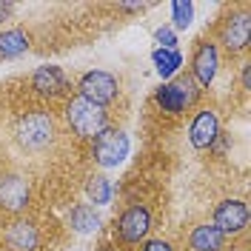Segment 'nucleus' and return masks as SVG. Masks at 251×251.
Masks as SVG:
<instances>
[{
	"label": "nucleus",
	"mask_w": 251,
	"mask_h": 251,
	"mask_svg": "<svg viewBox=\"0 0 251 251\" xmlns=\"http://www.w3.org/2000/svg\"><path fill=\"white\" fill-rule=\"evenodd\" d=\"M3 243L9 246V251H37L40 249V231L29 220H15L3 231Z\"/></svg>",
	"instance_id": "10"
},
{
	"label": "nucleus",
	"mask_w": 251,
	"mask_h": 251,
	"mask_svg": "<svg viewBox=\"0 0 251 251\" xmlns=\"http://www.w3.org/2000/svg\"><path fill=\"white\" fill-rule=\"evenodd\" d=\"M191 17H194V3H188V0H177V3H172L174 29H188V26H191Z\"/></svg>",
	"instance_id": "19"
},
{
	"label": "nucleus",
	"mask_w": 251,
	"mask_h": 251,
	"mask_svg": "<svg viewBox=\"0 0 251 251\" xmlns=\"http://www.w3.org/2000/svg\"><path fill=\"white\" fill-rule=\"evenodd\" d=\"M143 251H172V243H166V240H151V243H146Z\"/></svg>",
	"instance_id": "22"
},
{
	"label": "nucleus",
	"mask_w": 251,
	"mask_h": 251,
	"mask_svg": "<svg viewBox=\"0 0 251 251\" xmlns=\"http://www.w3.org/2000/svg\"><path fill=\"white\" fill-rule=\"evenodd\" d=\"M220 43L228 49L231 54L234 51H246L251 43V15L249 6H243L237 15L226 17L223 26H220Z\"/></svg>",
	"instance_id": "6"
},
{
	"label": "nucleus",
	"mask_w": 251,
	"mask_h": 251,
	"mask_svg": "<svg viewBox=\"0 0 251 251\" xmlns=\"http://www.w3.org/2000/svg\"><path fill=\"white\" fill-rule=\"evenodd\" d=\"M31 89L46 94V97H60L69 92V77L63 75L60 66H40L31 75Z\"/></svg>",
	"instance_id": "13"
},
{
	"label": "nucleus",
	"mask_w": 251,
	"mask_h": 251,
	"mask_svg": "<svg viewBox=\"0 0 251 251\" xmlns=\"http://www.w3.org/2000/svg\"><path fill=\"white\" fill-rule=\"evenodd\" d=\"M100 251H117V249H111V246H103V249H100Z\"/></svg>",
	"instance_id": "23"
},
{
	"label": "nucleus",
	"mask_w": 251,
	"mask_h": 251,
	"mask_svg": "<svg viewBox=\"0 0 251 251\" xmlns=\"http://www.w3.org/2000/svg\"><path fill=\"white\" fill-rule=\"evenodd\" d=\"M197 97H200V86L194 83V77H191V75H180L177 80L163 83V86L157 89L154 103L166 111V114H183L191 103H197Z\"/></svg>",
	"instance_id": "1"
},
{
	"label": "nucleus",
	"mask_w": 251,
	"mask_h": 251,
	"mask_svg": "<svg viewBox=\"0 0 251 251\" xmlns=\"http://www.w3.org/2000/svg\"><path fill=\"white\" fill-rule=\"evenodd\" d=\"M29 51V34L23 29H6L0 31V60H12Z\"/></svg>",
	"instance_id": "15"
},
{
	"label": "nucleus",
	"mask_w": 251,
	"mask_h": 251,
	"mask_svg": "<svg viewBox=\"0 0 251 251\" xmlns=\"http://www.w3.org/2000/svg\"><path fill=\"white\" fill-rule=\"evenodd\" d=\"M92 154H94V163H97V166L114 169V166H120L126 157H128V137H126L120 128H109V126H106V128L94 137Z\"/></svg>",
	"instance_id": "3"
},
{
	"label": "nucleus",
	"mask_w": 251,
	"mask_h": 251,
	"mask_svg": "<svg viewBox=\"0 0 251 251\" xmlns=\"http://www.w3.org/2000/svg\"><path fill=\"white\" fill-rule=\"evenodd\" d=\"M66 120L72 126V131L77 137H97L103 128H106V109L103 106H94L83 97H75L66 103Z\"/></svg>",
	"instance_id": "2"
},
{
	"label": "nucleus",
	"mask_w": 251,
	"mask_h": 251,
	"mask_svg": "<svg viewBox=\"0 0 251 251\" xmlns=\"http://www.w3.org/2000/svg\"><path fill=\"white\" fill-rule=\"evenodd\" d=\"M188 246H191V251H223L226 249V234L217 231L211 223H203L191 231Z\"/></svg>",
	"instance_id": "14"
},
{
	"label": "nucleus",
	"mask_w": 251,
	"mask_h": 251,
	"mask_svg": "<svg viewBox=\"0 0 251 251\" xmlns=\"http://www.w3.org/2000/svg\"><path fill=\"white\" fill-rule=\"evenodd\" d=\"M154 40L160 43L157 49H172V51H177V34H174V29H169V26H160V29L154 31Z\"/></svg>",
	"instance_id": "20"
},
{
	"label": "nucleus",
	"mask_w": 251,
	"mask_h": 251,
	"mask_svg": "<svg viewBox=\"0 0 251 251\" xmlns=\"http://www.w3.org/2000/svg\"><path fill=\"white\" fill-rule=\"evenodd\" d=\"M69 226H72L77 234H92V231L100 228V217H97L94 205L77 203L75 208H72V214H69Z\"/></svg>",
	"instance_id": "16"
},
{
	"label": "nucleus",
	"mask_w": 251,
	"mask_h": 251,
	"mask_svg": "<svg viewBox=\"0 0 251 251\" xmlns=\"http://www.w3.org/2000/svg\"><path fill=\"white\" fill-rule=\"evenodd\" d=\"M86 194H89V200H92L94 205H109L111 203V183H109V177H103V174L89 177V183H86Z\"/></svg>",
	"instance_id": "18"
},
{
	"label": "nucleus",
	"mask_w": 251,
	"mask_h": 251,
	"mask_svg": "<svg viewBox=\"0 0 251 251\" xmlns=\"http://www.w3.org/2000/svg\"><path fill=\"white\" fill-rule=\"evenodd\" d=\"M149 231H151V214H149L146 205H128L117 220V237L128 246L146 240Z\"/></svg>",
	"instance_id": "7"
},
{
	"label": "nucleus",
	"mask_w": 251,
	"mask_h": 251,
	"mask_svg": "<svg viewBox=\"0 0 251 251\" xmlns=\"http://www.w3.org/2000/svg\"><path fill=\"white\" fill-rule=\"evenodd\" d=\"M217 134H220L217 114H214L211 109L197 111V117L191 120V128H188V140H191V146H194V149H208L211 143L217 140Z\"/></svg>",
	"instance_id": "11"
},
{
	"label": "nucleus",
	"mask_w": 251,
	"mask_h": 251,
	"mask_svg": "<svg viewBox=\"0 0 251 251\" xmlns=\"http://www.w3.org/2000/svg\"><path fill=\"white\" fill-rule=\"evenodd\" d=\"M0 205L6 211H12V214L23 211L29 205V183L23 177H17V174L3 177L0 180Z\"/></svg>",
	"instance_id": "12"
},
{
	"label": "nucleus",
	"mask_w": 251,
	"mask_h": 251,
	"mask_svg": "<svg viewBox=\"0 0 251 251\" xmlns=\"http://www.w3.org/2000/svg\"><path fill=\"white\" fill-rule=\"evenodd\" d=\"M51 134H54V123L46 111H31L26 117H20L17 123V137L26 149H43L51 143Z\"/></svg>",
	"instance_id": "5"
},
{
	"label": "nucleus",
	"mask_w": 251,
	"mask_h": 251,
	"mask_svg": "<svg viewBox=\"0 0 251 251\" xmlns=\"http://www.w3.org/2000/svg\"><path fill=\"white\" fill-rule=\"evenodd\" d=\"M12 15H15V3H3V0H0V26L9 23Z\"/></svg>",
	"instance_id": "21"
},
{
	"label": "nucleus",
	"mask_w": 251,
	"mask_h": 251,
	"mask_svg": "<svg viewBox=\"0 0 251 251\" xmlns=\"http://www.w3.org/2000/svg\"><path fill=\"white\" fill-rule=\"evenodd\" d=\"M217 66H220V51L211 40H203L200 46L194 49V57H191V77L197 86L208 89L214 77H217Z\"/></svg>",
	"instance_id": "8"
},
{
	"label": "nucleus",
	"mask_w": 251,
	"mask_h": 251,
	"mask_svg": "<svg viewBox=\"0 0 251 251\" xmlns=\"http://www.w3.org/2000/svg\"><path fill=\"white\" fill-rule=\"evenodd\" d=\"M217 231L223 234H240L246 231L249 226V205L243 200H223V203L214 208V223H211Z\"/></svg>",
	"instance_id": "9"
},
{
	"label": "nucleus",
	"mask_w": 251,
	"mask_h": 251,
	"mask_svg": "<svg viewBox=\"0 0 251 251\" xmlns=\"http://www.w3.org/2000/svg\"><path fill=\"white\" fill-rule=\"evenodd\" d=\"M151 60L157 66V75L166 80L177 75V69L183 66V57H180V51H172V49H154V54H151Z\"/></svg>",
	"instance_id": "17"
},
{
	"label": "nucleus",
	"mask_w": 251,
	"mask_h": 251,
	"mask_svg": "<svg viewBox=\"0 0 251 251\" xmlns=\"http://www.w3.org/2000/svg\"><path fill=\"white\" fill-rule=\"evenodd\" d=\"M77 92H80L83 100H89L94 106H103V109H106L111 100L117 97L120 83H117V77L109 75V72H86L77 83Z\"/></svg>",
	"instance_id": "4"
}]
</instances>
